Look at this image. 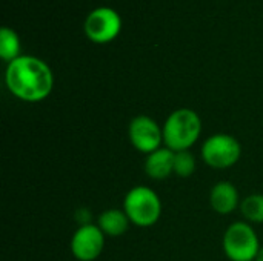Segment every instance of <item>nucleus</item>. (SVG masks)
<instances>
[{"instance_id": "nucleus-12", "label": "nucleus", "mask_w": 263, "mask_h": 261, "mask_svg": "<svg viewBox=\"0 0 263 261\" xmlns=\"http://www.w3.org/2000/svg\"><path fill=\"white\" fill-rule=\"evenodd\" d=\"M0 57L6 63L20 57V38L17 32L8 26L0 29Z\"/></svg>"}, {"instance_id": "nucleus-15", "label": "nucleus", "mask_w": 263, "mask_h": 261, "mask_svg": "<svg viewBox=\"0 0 263 261\" xmlns=\"http://www.w3.org/2000/svg\"><path fill=\"white\" fill-rule=\"evenodd\" d=\"M256 261H263V246L260 248V251H259V254L256 257Z\"/></svg>"}, {"instance_id": "nucleus-6", "label": "nucleus", "mask_w": 263, "mask_h": 261, "mask_svg": "<svg viewBox=\"0 0 263 261\" xmlns=\"http://www.w3.org/2000/svg\"><path fill=\"white\" fill-rule=\"evenodd\" d=\"M83 29L91 42L103 45L112 42L119 35L122 29V18L112 8L100 6L88 14Z\"/></svg>"}, {"instance_id": "nucleus-9", "label": "nucleus", "mask_w": 263, "mask_h": 261, "mask_svg": "<svg viewBox=\"0 0 263 261\" xmlns=\"http://www.w3.org/2000/svg\"><path fill=\"white\" fill-rule=\"evenodd\" d=\"M210 205L214 212L220 215H228L240 206V197L237 188L227 180L216 183L210 192Z\"/></svg>"}, {"instance_id": "nucleus-1", "label": "nucleus", "mask_w": 263, "mask_h": 261, "mask_svg": "<svg viewBox=\"0 0 263 261\" xmlns=\"http://www.w3.org/2000/svg\"><path fill=\"white\" fill-rule=\"evenodd\" d=\"M5 83L9 92L29 103L45 100L54 86L51 68L34 55H20L8 63Z\"/></svg>"}, {"instance_id": "nucleus-2", "label": "nucleus", "mask_w": 263, "mask_h": 261, "mask_svg": "<svg viewBox=\"0 0 263 261\" xmlns=\"http://www.w3.org/2000/svg\"><path fill=\"white\" fill-rule=\"evenodd\" d=\"M162 129L165 148L174 152L190 151L200 137L202 120L194 109L180 108L168 115Z\"/></svg>"}, {"instance_id": "nucleus-14", "label": "nucleus", "mask_w": 263, "mask_h": 261, "mask_svg": "<svg viewBox=\"0 0 263 261\" xmlns=\"http://www.w3.org/2000/svg\"><path fill=\"white\" fill-rule=\"evenodd\" d=\"M196 171V157L190 151L174 152V174L180 178H188Z\"/></svg>"}, {"instance_id": "nucleus-8", "label": "nucleus", "mask_w": 263, "mask_h": 261, "mask_svg": "<svg viewBox=\"0 0 263 261\" xmlns=\"http://www.w3.org/2000/svg\"><path fill=\"white\" fill-rule=\"evenodd\" d=\"M105 234L97 225H82L71 238V252L79 261L97 260L105 248Z\"/></svg>"}, {"instance_id": "nucleus-5", "label": "nucleus", "mask_w": 263, "mask_h": 261, "mask_svg": "<svg viewBox=\"0 0 263 261\" xmlns=\"http://www.w3.org/2000/svg\"><path fill=\"white\" fill-rule=\"evenodd\" d=\"M242 155V146L234 135L214 134L208 137L202 146L203 162L214 169H227L234 166Z\"/></svg>"}, {"instance_id": "nucleus-7", "label": "nucleus", "mask_w": 263, "mask_h": 261, "mask_svg": "<svg viewBox=\"0 0 263 261\" xmlns=\"http://www.w3.org/2000/svg\"><path fill=\"white\" fill-rule=\"evenodd\" d=\"M128 135L131 145L146 155L160 149L163 143V129L154 118L148 115L134 117L129 123Z\"/></svg>"}, {"instance_id": "nucleus-11", "label": "nucleus", "mask_w": 263, "mask_h": 261, "mask_svg": "<svg viewBox=\"0 0 263 261\" xmlns=\"http://www.w3.org/2000/svg\"><path fill=\"white\" fill-rule=\"evenodd\" d=\"M131 225L123 209H106L100 214L97 226L108 237H120L128 231Z\"/></svg>"}, {"instance_id": "nucleus-13", "label": "nucleus", "mask_w": 263, "mask_h": 261, "mask_svg": "<svg viewBox=\"0 0 263 261\" xmlns=\"http://www.w3.org/2000/svg\"><path fill=\"white\" fill-rule=\"evenodd\" d=\"M240 212L250 223H263V194H251L243 198Z\"/></svg>"}, {"instance_id": "nucleus-3", "label": "nucleus", "mask_w": 263, "mask_h": 261, "mask_svg": "<svg viewBox=\"0 0 263 261\" xmlns=\"http://www.w3.org/2000/svg\"><path fill=\"white\" fill-rule=\"evenodd\" d=\"M123 211L129 222L139 228L154 226L162 215V202L148 186H134L123 200Z\"/></svg>"}, {"instance_id": "nucleus-10", "label": "nucleus", "mask_w": 263, "mask_h": 261, "mask_svg": "<svg viewBox=\"0 0 263 261\" xmlns=\"http://www.w3.org/2000/svg\"><path fill=\"white\" fill-rule=\"evenodd\" d=\"M145 171L153 180H165L174 172V151L160 148L146 155Z\"/></svg>"}, {"instance_id": "nucleus-4", "label": "nucleus", "mask_w": 263, "mask_h": 261, "mask_svg": "<svg viewBox=\"0 0 263 261\" xmlns=\"http://www.w3.org/2000/svg\"><path fill=\"white\" fill-rule=\"evenodd\" d=\"M222 245L225 255L231 261H256L262 248L256 231L247 222L233 223L225 231Z\"/></svg>"}]
</instances>
